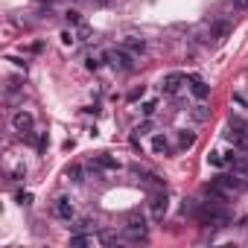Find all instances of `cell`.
Returning <instances> with one entry per match:
<instances>
[{
	"instance_id": "obj_7",
	"label": "cell",
	"mask_w": 248,
	"mask_h": 248,
	"mask_svg": "<svg viewBox=\"0 0 248 248\" xmlns=\"http://www.w3.org/2000/svg\"><path fill=\"white\" fill-rule=\"evenodd\" d=\"M213 181H216L222 190H228L231 196H236V193H242V190H245V184L239 181V175H236V172H233V175H216Z\"/></svg>"
},
{
	"instance_id": "obj_2",
	"label": "cell",
	"mask_w": 248,
	"mask_h": 248,
	"mask_svg": "<svg viewBox=\"0 0 248 248\" xmlns=\"http://www.w3.org/2000/svg\"><path fill=\"white\" fill-rule=\"evenodd\" d=\"M32 126H35V120H32L30 111H18V114L12 117V129H15L21 138H30V140H32Z\"/></svg>"
},
{
	"instance_id": "obj_14",
	"label": "cell",
	"mask_w": 248,
	"mask_h": 248,
	"mask_svg": "<svg viewBox=\"0 0 248 248\" xmlns=\"http://www.w3.org/2000/svg\"><path fill=\"white\" fill-rule=\"evenodd\" d=\"M152 152H155V155H161V158H164V155H170V140H167L164 135H155V138H152Z\"/></svg>"
},
{
	"instance_id": "obj_4",
	"label": "cell",
	"mask_w": 248,
	"mask_h": 248,
	"mask_svg": "<svg viewBox=\"0 0 248 248\" xmlns=\"http://www.w3.org/2000/svg\"><path fill=\"white\" fill-rule=\"evenodd\" d=\"M199 219H202L204 225H213V228L228 225V213H225V210H216V207H202V210H199Z\"/></svg>"
},
{
	"instance_id": "obj_15",
	"label": "cell",
	"mask_w": 248,
	"mask_h": 248,
	"mask_svg": "<svg viewBox=\"0 0 248 248\" xmlns=\"http://www.w3.org/2000/svg\"><path fill=\"white\" fill-rule=\"evenodd\" d=\"M96 242H102V236L99 239L93 233H73L70 236V245H96Z\"/></svg>"
},
{
	"instance_id": "obj_13",
	"label": "cell",
	"mask_w": 248,
	"mask_h": 248,
	"mask_svg": "<svg viewBox=\"0 0 248 248\" xmlns=\"http://www.w3.org/2000/svg\"><path fill=\"white\" fill-rule=\"evenodd\" d=\"M167 207H170V202H167V193H158V196H152V216H155V219H161V216L167 213Z\"/></svg>"
},
{
	"instance_id": "obj_29",
	"label": "cell",
	"mask_w": 248,
	"mask_h": 248,
	"mask_svg": "<svg viewBox=\"0 0 248 248\" xmlns=\"http://www.w3.org/2000/svg\"><path fill=\"white\" fill-rule=\"evenodd\" d=\"M233 6L236 9H248V0H233Z\"/></svg>"
},
{
	"instance_id": "obj_9",
	"label": "cell",
	"mask_w": 248,
	"mask_h": 248,
	"mask_svg": "<svg viewBox=\"0 0 248 248\" xmlns=\"http://www.w3.org/2000/svg\"><path fill=\"white\" fill-rule=\"evenodd\" d=\"M91 167H93V170H117V167H120V161H117L114 155H105V152H102V155H93Z\"/></svg>"
},
{
	"instance_id": "obj_19",
	"label": "cell",
	"mask_w": 248,
	"mask_h": 248,
	"mask_svg": "<svg viewBox=\"0 0 248 248\" xmlns=\"http://www.w3.org/2000/svg\"><path fill=\"white\" fill-rule=\"evenodd\" d=\"M67 178H70V181H76V184H79V181H85V178H82V167H70V170H67Z\"/></svg>"
},
{
	"instance_id": "obj_22",
	"label": "cell",
	"mask_w": 248,
	"mask_h": 248,
	"mask_svg": "<svg viewBox=\"0 0 248 248\" xmlns=\"http://www.w3.org/2000/svg\"><path fill=\"white\" fill-rule=\"evenodd\" d=\"M62 41H64L67 47H73V44H76V35H73V32L67 30V32H62Z\"/></svg>"
},
{
	"instance_id": "obj_18",
	"label": "cell",
	"mask_w": 248,
	"mask_h": 248,
	"mask_svg": "<svg viewBox=\"0 0 248 248\" xmlns=\"http://www.w3.org/2000/svg\"><path fill=\"white\" fill-rule=\"evenodd\" d=\"M178 143L187 149V146H193V143H196V135H193V132H181V135H178Z\"/></svg>"
},
{
	"instance_id": "obj_1",
	"label": "cell",
	"mask_w": 248,
	"mask_h": 248,
	"mask_svg": "<svg viewBox=\"0 0 248 248\" xmlns=\"http://www.w3.org/2000/svg\"><path fill=\"white\" fill-rule=\"evenodd\" d=\"M105 62L111 64V67H117V70H123V73H129V70H135V56L123 47V50H108L105 53Z\"/></svg>"
},
{
	"instance_id": "obj_12",
	"label": "cell",
	"mask_w": 248,
	"mask_h": 248,
	"mask_svg": "<svg viewBox=\"0 0 248 248\" xmlns=\"http://www.w3.org/2000/svg\"><path fill=\"white\" fill-rule=\"evenodd\" d=\"M123 47H126L132 56H143V53H146V41H143V38H138V35H129L126 41H123Z\"/></svg>"
},
{
	"instance_id": "obj_30",
	"label": "cell",
	"mask_w": 248,
	"mask_h": 248,
	"mask_svg": "<svg viewBox=\"0 0 248 248\" xmlns=\"http://www.w3.org/2000/svg\"><path fill=\"white\" fill-rule=\"evenodd\" d=\"M96 3H102V6H105V3H111V0H96Z\"/></svg>"
},
{
	"instance_id": "obj_11",
	"label": "cell",
	"mask_w": 248,
	"mask_h": 248,
	"mask_svg": "<svg viewBox=\"0 0 248 248\" xmlns=\"http://www.w3.org/2000/svg\"><path fill=\"white\" fill-rule=\"evenodd\" d=\"M190 93H193L196 99H207V93H210V85H207L204 79L193 76V79H190Z\"/></svg>"
},
{
	"instance_id": "obj_26",
	"label": "cell",
	"mask_w": 248,
	"mask_h": 248,
	"mask_svg": "<svg viewBox=\"0 0 248 248\" xmlns=\"http://www.w3.org/2000/svg\"><path fill=\"white\" fill-rule=\"evenodd\" d=\"M67 21H70V24H82V18H79V12H67Z\"/></svg>"
},
{
	"instance_id": "obj_17",
	"label": "cell",
	"mask_w": 248,
	"mask_h": 248,
	"mask_svg": "<svg viewBox=\"0 0 248 248\" xmlns=\"http://www.w3.org/2000/svg\"><path fill=\"white\" fill-rule=\"evenodd\" d=\"M207 164H210V167H225L228 158H222V152H210V155H207Z\"/></svg>"
},
{
	"instance_id": "obj_20",
	"label": "cell",
	"mask_w": 248,
	"mask_h": 248,
	"mask_svg": "<svg viewBox=\"0 0 248 248\" xmlns=\"http://www.w3.org/2000/svg\"><path fill=\"white\" fill-rule=\"evenodd\" d=\"M99 64H102V62H99V56H88V59H85V67H88V70H96Z\"/></svg>"
},
{
	"instance_id": "obj_16",
	"label": "cell",
	"mask_w": 248,
	"mask_h": 248,
	"mask_svg": "<svg viewBox=\"0 0 248 248\" xmlns=\"http://www.w3.org/2000/svg\"><path fill=\"white\" fill-rule=\"evenodd\" d=\"M228 164H231V170H233L236 175L248 178V164H245V161H239V158H228Z\"/></svg>"
},
{
	"instance_id": "obj_23",
	"label": "cell",
	"mask_w": 248,
	"mask_h": 248,
	"mask_svg": "<svg viewBox=\"0 0 248 248\" xmlns=\"http://www.w3.org/2000/svg\"><path fill=\"white\" fill-rule=\"evenodd\" d=\"M93 228V222L91 219H82V222H76V231H91Z\"/></svg>"
},
{
	"instance_id": "obj_8",
	"label": "cell",
	"mask_w": 248,
	"mask_h": 248,
	"mask_svg": "<svg viewBox=\"0 0 248 248\" xmlns=\"http://www.w3.org/2000/svg\"><path fill=\"white\" fill-rule=\"evenodd\" d=\"M204 196H207V199H210L213 204H225V202H231V199H233V196H231L228 190H222V187H219L216 181L204 184Z\"/></svg>"
},
{
	"instance_id": "obj_28",
	"label": "cell",
	"mask_w": 248,
	"mask_h": 248,
	"mask_svg": "<svg viewBox=\"0 0 248 248\" xmlns=\"http://www.w3.org/2000/svg\"><path fill=\"white\" fill-rule=\"evenodd\" d=\"M18 202H21V204H32V196H30V193H21Z\"/></svg>"
},
{
	"instance_id": "obj_5",
	"label": "cell",
	"mask_w": 248,
	"mask_h": 248,
	"mask_svg": "<svg viewBox=\"0 0 248 248\" xmlns=\"http://www.w3.org/2000/svg\"><path fill=\"white\" fill-rule=\"evenodd\" d=\"M126 239H132V242L146 239V222H143V216H132L126 222Z\"/></svg>"
},
{
	"instance_id": "obj_21",
	"label": "cell",
	"mask_w": 248,
	"mask_h": 248,
	"mask_svg": "<svg viewBox=\"0 0 248 248\" xmlns=\"http://www.w3.org/2000/svg\"><path fill=\"white\" fill-rule=\"evenodd\" d=\"M155 111H158V99H149V102L143 105V114H146V117H152Z\"/></svg>"
},
{
	"instance_id": "obj_25",
	"label": "cell",
	"mask_w": 248,
	"mask_h": 248,
	"mask_svg": "<svg viewBox=\"0 0 248 248\" xmlns=\"http://www.w3.org/2000/svg\"><path fill=\"white\" fill-rule=\"evenodd\" d=\"M196 120H207V111H204V105H196Z\"/></svg>"
},
{
	"instance_id": "obj_27",
	"label": "cell",
	"mask_w": 248,
	"mask_h": 248,
	"mask_svg": "<svg viewBox=\"0 0 248 248\" xmlns=\"http://www.w3.org/2000/svg\"><path fill=\"white\" fill-rule=\"evenodd\" d=\"M143 93H146V88H143V85H140V88H138V91H132V96H129V99H140V96H143Z\"/></svg>"
},
{
	"instance_id": "obj_3",
	"label": "cell",
	"mask_w": 248,
	"mask_h": 248,
	"mask_svg": "<svg viewBox=\"0 0 248 248\" xmlns=\"http://www.w3.org/2000/svg\"><path fill=\"white\" fill-rule=\"evenodd\" d=\"M53 213H56V219L70 222V219L76 216V204H73V199H70V196H59V199L53 202Z\"/></svg>"
},
{
	"instance_id": "obj_10",
	"label": "cell",
	"mask_w": 248,
	"mask_h": 248,
	"mask_svg": "<svg viewBox=\"0 0 248 248\" xmlns=\"http://www.w3.org/2000/svg\"><path fill=\"white\" fill-rule=\"evenodd\" d=\"M225 138L231 140V146H236V149H242V152H248V132H239V129H231V132H225Z\"/></svg>"
},
{
	"instance_id": "obj_6",
	"label": "cell",
	"mask_w": 248,
	"mask_h": 248,
	"mask_svg": "<svg viewBox=\"0 0 248 248\" xmlns=\"http://www.w3.org/2000/svg\"><path fill=\"white\" fill-rule=\"evenodd\" d=\"M184 85H187V76H184V73H167V76H164V82H161V91H164V93H170V96H175Z\"/></svg>"
},
{
	"instance_id": "obj_24",
	"label": "cell",
	"mask_w": 248,
	"mask_h": 248,
	"mask_svg": "<svg viewBox=\"0 0 248 248\" xmlns=\"http://www.w3.org/2000/svg\"><path fill=\"white\" fill-rule=\"evenodd\" d=\"M135 132H138V135H146V132H152V123H149V120H146V123H140V126H138Z\"/></svg>"
}]
</instances>
